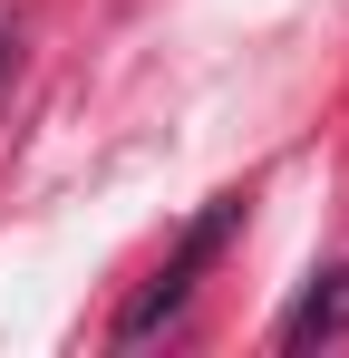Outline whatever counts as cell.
<instances>
[{"label":"cell","mask_w":349,"mask_h":358,"mask_svg":"<svg viewBox=\"0 0 349 358\" xmlns=\"http://www.w3.org/2000/svg\"><path fill=\"white\" fill-rule=\"evenodd\" d=\"M233 223H242V194H214V213H204L194 233L174 242V262H165V271H156V281H146L136 300H126V320H116V349H136V339H156V329H165L174 310L194 300V271H204V262H214V252L233 242Z\"/></svg>","instance_id":"cell-1"},{"label":"cell","mask_w":349,"mask_h":358,"mask_svg":"<svg viewBox=\"0 0 349 358\" xmlns=\"http://www.w3.org/2000/svg\"><path fill=\"white\" fill-rule=\"evenodd\" d=\"M349 329V271H320L310 291L291 300V320H282V349H320V339H340Z\"/></svg>","instance_id":"cell-2"}]
</instances>
